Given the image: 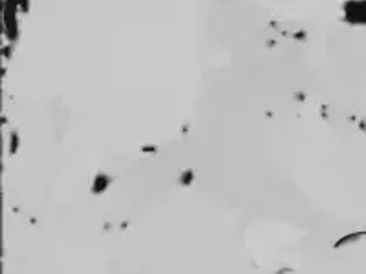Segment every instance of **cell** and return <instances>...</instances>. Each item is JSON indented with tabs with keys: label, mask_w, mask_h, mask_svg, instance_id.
Here are the masks:
<instances>
[{
	"label": "cell",
	"mask_w": 366,
	"mask_h": 274,
	"mask_svg": "<svg viewBox=\"0 0 366 274\" xmlns=\"http://www.w3.org/2000/svg\"><path fill=\"white\" fill-rule=\"evenodd\" d=\"M192 180H194L192 170H185V172L181 174V178H180V184H183V186H189V184L192 183Z\"/></svg>",
	"instance_id": "obj_4"
},
{
	"label": "cell",
	"mask_w": 366,
	"mask_h": 274,
	"mask_svg": "<svg viewBox=\"0 0 366 274\" xmlns=\"http://www.w3.org/2000/svg\"><path fill=\"white\" fill-rule=\"evenodd\" d=\"M17 146H19V136H17V134L13 132V134H11V150H10V152H11V154L15 152Z\"/></svg>",
	"instance_id": "obj_5"
},
{
	"label": "cell",
	"mask_w": 366,
	"mask_h": 274,
	"mask_svg": "<svg viewBox=\"0 0 366 274\" xmlns=\"http://www.w3.org/2000/svg\"><path fill=\"white\" fill-rule=\"evenodd\" d=\"M344 22L350 26H366V2L364 0H351L342 6Z\"/></svg>",
	"instance_id": "obj_2"
},
{
	"label": "cell",
	"mask_w": 366,
	"mask_h": 274,
	"mask_svg": "<svg viewBox=\"0 0 366 274\" xmlns=\"http://www.w3.org/2000/svg\"><path fill=\"white\" fill-rule=\"evenodd\" d=\"M19 2H4L2 4V24H4V37L10 42H15L19 37V20H17V13H19Z\"/></svg>",
	"instance_id": "obj_1"
},
{
	"label": "cell",
	"mask_w": 366,
	"mask_h": 274,
	"mask_svg": "<svg viewBox=\"0 0 366 274\" xmlns=\"http://www.w3.org/2000/svg\"><path fill=\"white\" fill-rule=\"evenodd\" d=\"M112 184V178L108 174H105V172H99V174H96V178H94V181H92V194H103V192H106L108 190V186Z\"/></svg>",
	"instance_id": "obj_3"
}]
</instances>
